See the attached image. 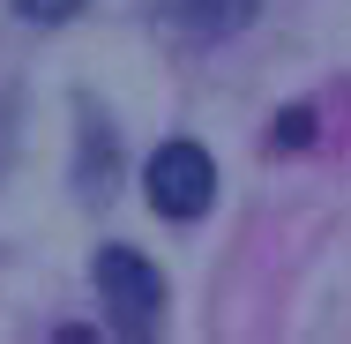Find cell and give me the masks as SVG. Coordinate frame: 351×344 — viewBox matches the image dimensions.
Listing matches in <instances>:
<instances>
[{"instance_id": "obj_1", "label": "cell", "mask_w": 351, "mask_h": 344, "mask_svg": "<svg viewBox=\"0 0 351 344\" xmlns=\"http://www.w3.org/2000/svg\"><path fill=\"white\" fill-rule=\"evenodd\" d=\"M90 277H97V299H105V314H112L128 337H149V330H157V314H165V277H157V262H149L142 247H128V240L97 247Z\"/></svg>"}, {"instance_id": "obj_2", "label": "cell", "mask_w": 351, "mask_h": 344, "mask_svg": "<svg viewBox=\"0 0 351 344\" xmlns=\"http://www.w3.org/2000/svg\"><path fill=\"white\" fill-rule=\"evenodd\" d=\"M142 187H149V209H157V217L195 225V217L217 203V165H210L202 142H157L149 165H142Z\"/></svg>"}, {"instance_id": "obj_3", "label": "cell", "mask_w": 351, "mask_h": 344, "mask_svg": "<svg viewBox=\"0 0 351 344\" xmlns=\"http://www.w3.org/2000/svg\"><path fill=\"white\" fill-rule=\"evenodd\" d=\"M157 15L172 23V30H187V38H232V30H247L254 15H262V0H157Z\"/></svg>"}, {"instance_id": "obj_4", "label": "cell", "mask_w": 351, "mask_h": 344, "mask_svg": "<svg viewBox=\"0 0 351 344\" xmlns=\"http://www.w3.org/2000/svg\"><path fill=\"white\" fill-rule=\"evenodd\" d=\"M112 172H120V135L105 128V113H97V105H82V165H75L82 195H105V187H112Z\"/></svg>"}, {"instance_id": "obj_5", "label": "cell", "mask_w": 351, "mask_h": 344, "mask_svg": "<svg viewBox=\"0 0 351 344\" xmlns=\"http://www.w3.org/2000/svg\"><path fill=\"white\" fill-rule=\"evenodd\" d=\"M306 142H314V105H284L269 128V150H306Z\"/></svg>"}, {"instance_id": "obj_6", "label": "cell", "mask_w": 351, "mask_h": 344, "mask_svg": "<svg viewBox=\"0 0 351 344\" xmlns=\"http://www.w3.org/2000/svg\"><path fill=\"white\" fill-rule=\"evenodd\" d=\"M90 0H15V15L23 23H68V15H82Z\"/></svg>"}]
</instances>
